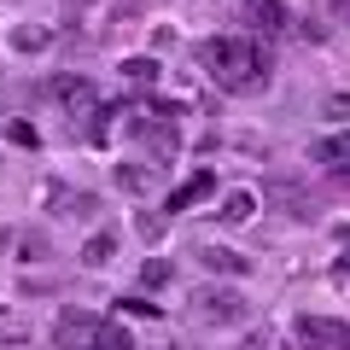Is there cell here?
I'll return each mask as SVG.
<instances>
[{
	"instance_id": "6da1fadb",
	"label": "cell",
	"mask_w": 350,
	"mask_h": 350,
	"mask_svg": "<svg viewBox=\"0 0 350 350\" xmlns=\"http://www.w3.org/2000/svg\"><path fill=\"white\" fill-rule=\"evenodd\" d=\"M199 64L222 94H257V88H269V70H275L251 36H211L199 47Z\"/></svg>"
},
{
	"instance_id": "7a4b0ae2",
	"label": "cell",
	"mask_w": 350,
	"mask_h": 350,
	"mask_svg": "<svg viewBox=\"0 0 350 350\" xmlns=\"http://www.w3.org/2000/svg\"><path fill=\"white\" fill-rule=\"evenodd\" d=\"M129 135H140L158 158H175L181 152V129H175V105H158V111H129Z\"/></svg>"
},
{
	"instance_id": "3957f363",
	"label": "cell",
	"mask_w": 350,
	"mask_h": 350,
	"mask_svg": "<svg viewBox=\"0 0 350 350\" xmlns=\"http://www.w3.org/2000/svg\"><path fill=\"white\" fill-rule=\"evenodd\" d=\"M193 315H199L204 327H234V321H245V298L228 292V286H204L199 298H193Z\"/></svg>"
},
{
	"instance_id": "277c9868",
	"label": "cell",
	"mask_w": 350,
	"mask_h": 350,
	"mask_svg": "<svg viewBox=\"0 0 350 350\" xmlns=\"http://www.w3.org/2000/svg\"><path fill=\"white\" fill-rule=\"evenodd\" d=\"M298 345L304 350H350V321H333V315H298Z\"/></svg>"
},
{
	"instance_id": "5b68a950",
	"label": "cell",
	"mask_w": 350,
	"mask_h": 350,
	"mask_svg": "<svg viewBox=\"0 0 350 350\" xmlns=\"http://www.w3.org/2000/svg\"><path fill=\"white\" fill-rule=\"evenodd\" d=\"M53 100L70 111V123L76 117H100V94H94L88 76H53Z\"/></svg>"
},
{
	"instance_id": "8992f818",
	"label": "cell",
	"mask_w": 350,
	"mask_h": 350,
	"mask_svg": "<svg viewBox=\"0 0 350 350\" xmlns=\"http://www.w3.org/2000/svg\"><path fill=\"white\" fill-rule=\"evenodd\" d=\"M100 315H88V310H64L59 327H53V338H59L64 350H94V338H100Z\"/></svg>"
},
{
	"instance_id": "52a82bcc",
	"label": "cell",
	"mask_w": 350,
	"mask_h": 350,
	"mask_svg": "<svg viewBox=\"0 0 350 350\" xmlns=\"http://www.w3.org/2000/svg\"><path fill=\"white\" fill-rule=\"evenodd\" d=\"M211 193H216V175H211V170H199V175H187V181H181V187L163 199V211H170V216H175V211H193V204L211 199Z\"/></svg>"
},
{
	"instance_id": "ba28073f",
	"label": "cell",
	"mask_w": 350,
	"mask_h": 350,
	"mask_svg": "<svg viewBox=\"0 0 350 350\" xmlns=\"http://www.w3.org/2000/svg\"><path fill=\"white\" fill-rule=\"evenodd\" d=\"M310 158L321 163V170H333V175H350V135H327V140H315Z\"/></svg>"
},
{
	"instance_id": "9c48e42d",
	"label": "cell",
	"mask_w": 350,
	"mask_h": 350,
	"mask_svg": "<svg viewBox=\"0 0 350 350\" xmlns=\"http://www.w3.org/2000/svg\"><path fill=\"white\" fill-rule=\"evenodd\" d=\"M251 18H257V29H262V36H280V29L292 24L286 0H251Z\"/></svg>"
},
{
	"instance_id": "30bf717a",
	"label": "cell",
	"mask_w": 350,
	"mask_h": 350,
	"mask_svg": "<svg viewBox=\"0 0 350 350\" xmlns=\"http://www.w3.org/2000/svg\"><path fill=\"white\" fill-rule=\"evenodd\" d=\"M199 262L211 269V275H216V269H222V275H245V269H251L239 251H222V245H204V251H199Z\"/></svg>"
},
{
	"instance_id": "8fae6325",
	"label": "cell",
	"mask_w": 350,
	"mask_h": 350,
	"mask_svg": "<svg viewBox=\"0 0 350 350\" xmlns=\"http://www.w3.org/2000/svg\"><path fill=\"white\" fill-rule=\"evenodd\" d=\"M251 211H257V199H251V193H228V199H222V211H216V216H222L228 228H239V222H251Z\"/></svg>"
},
{
	"instance_id": "7c38bea8",
	"label": "cell",
	"mask_w": 350,
	"mask_h": 350,
	"mask_svg": "<svg viewBox=\"0 0 350 350\" xmlns=\"http://www.w3.org/2000/svg\"><path fill=\"white\" fill-rule=\"evenodd\" d=\"M111 251H117L111 234H94V239L82 245V262H88V269H105V262H111Z\"/></svg>"
},
{
	"instance_id": "4fadbf2b",
	"label": "cell",
	"mask_w": 350,
	"mask_h": 350,
	"mask_svg": "<svg viewBox=\"0 0 350 350\" xmlns=\"http://www.w3.org/2000/svg\"><path fill=\"white\" fill-rule=\"evenodd\" d=\"M123 76L135 88H152V82H158V59H123Z\"/></svg>"
},
{
	"instance_id": "5bb4252c",
	"label": "cell",
	"mask_w": 350,
	"mask_h": 350,
	"mask_svg": "<svg viewBox=\"0 0 350 350\" xmlns=\"http://www.w3.org/2000/svg\"><path fill=\"white\" fill-rule=\"evenodd\" d=\"M94 350H135V338H129L117 321H105V327H100V338H94Z\"/></svg>"
},
{
	"instance_id": "9a60e30c",
	"label": "cell",
	"mask_w": 350,
	"mask_h": 350,
	"mask_svg": "<svg viewBox=\"0 0 350 350\" xmlns=\"http://www.w3.org/2000/svg\"><path fill=\"white\" fill-rule=\"evenodd\" d=\"M117 187H123V193H146L152 175H146V170H123V163H117Z\"/></svg>"
},
{
	"instance_id": "2e32d148",
	"label": "cell",
	"mask_w": 350,
	"mask_h": 350,
	"mask_svg": "<svg viewBox=\"0 0 350 350\" xmlns=\"http://www.w3.org/2000/svg\"><path fill=\"white\" fill-rule=\"evenodd\" d=\"M59 204H64V216H82V222L100 211V199H94V193H76V199H59Z\"/></svg>"
},
{
	"instance_id": "e0dca14e",
	"label": "cell",
	"mask_w": 350,
	"mask_h": 350,
	"mask_svg": "<svg viewBox=\"0 0 350 350\" xmlns=\"http://www.w3.org/2000/svg\"><path fill=\"white\" fill-rule=\"evenodd\" d=\"M140 280H146V286H163V280H170V262H163V257H152L146 269H140Z\"/></svg>"
},
{
	"instance_id": "ac0fdd59",
	"label": "cell",
	"mask_w": 350,
	"mask_h": 350,
	"mask_svg": "<svg viewBox=\"0 0 350 350\" xmlns=\"http://www.w3.org/2000/svg\"><path fill=\"white\" fill-rule=\"evenodd\" d=\"M6 135H12L18 146H36V129H29V123H12V129H6Z\"/></svg>"
},
{
	"instance_id": "d6986e66",
	"label": "cell",
	"mask_w": 350,
	"mask_h": 350,
	"mask_svg": "<svg viewBox=\"0 0 350 350\" xmlns=\"http://www.w3.org/2000/svg\"><path fill=\"white\" fill-rule=\"evenodd\" d=\"M333 12H338V18H350V0H333Z\"/></svg>"
}]
</instances>
